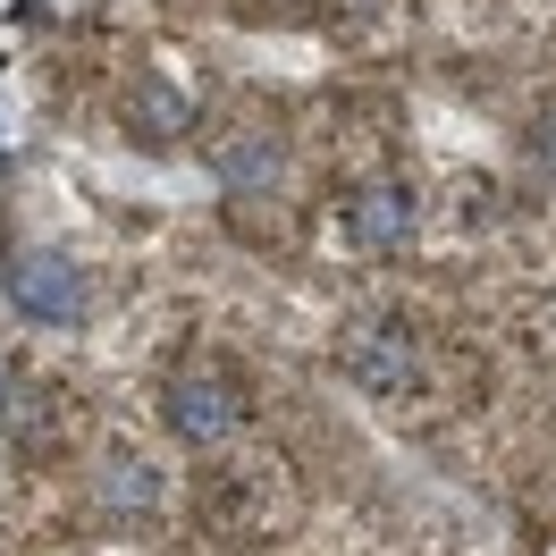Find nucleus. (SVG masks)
<instances>
[{
    "instance_id": "obj_6",
    "label": "nucleus",
    "mask_w": 556,
    "mask_h": 556,
    "mask_svg": "<svg viewBox=\"0 0 556 556\" xmlns=\"http://www.w3.org/2000/svg\"><path fill=\"white\" fill-rule=\"evenodd\" d=\"M278 161H287L278 136H237V143H219V152H211V169L228 177V186H270Z\"/></svg>"
},
{
    "instance_id": "obj_2",
    "label": "nucleus",
    "mask_w": 556,
    "mask_h": 556,
    "mask_svg": "<svg viewBox=\"0 0 556 556\" xmlns=\"http://www.w3.org/2000/svg\"><path fill=\"white\" fill-rule=\"evenodd\" d=\"M161 414H169V430L186 447H219V439L244 430V380L237 371H177Z\"/></svg>"
},
{
    "instance_id": "obj_5",
    "label": "nucleus",
    "mask_w": 556,
    "mask_h": 556,
    "mask_svg": "<svg viewBox=\"0 0 556 556\" xmlns=\"http://www.w3.org/2000/svg\"><path fill=\"white\" fill-rule=\"evenodd\" d=\"M93 506H102V515H152V506H161V472H152L143 455H102Z\"/></svg>"
},
{
    "instance_id": "obj_4",
    "label": "nucleus",
    "mask_w": 556,
    "mask_h": 556,
    "mask_svg": "<svg viewBox=\"0 0 556 556\" xmlns=\"http://www.w3.org/2000/svg\"><path fill=\"white\" fill-rule=\"evenodd\" d=\"M338 228H346L354 253H396V244H414L421 203H414V186L380 177V186H354L346 203H338Z\"/></svg>"
},
{
    "instance_id": "obj_1",
    "label": "nucleus",
    "mask_w": 556,
    "mask_h": 556,
    "mask_svg": "<svg viewBox=\"0 0 556 556\" xmlns=\"http://www.w3.org/2000/svg\"><path fill=\"white\" fill-rule=\"evenodd\" d=\"M338 371H346L363 396H396V388H414V371H421L414 320H354L346 338H338Z\"/></svg>"
},
{
    "instance_id": "obj_7",
    "label": "nucleus",
    "mask_w": 556,
    "mask_h": 556,
    "mask_svg": "<svg viewBox=\"0 0 556 556\" xmlns=\"http://www.w3.org/2000/svg\"><path fill=\"white\" fill-rule=\"evenodd\" d=\"M186 118H194V110H186V93H169V85H143L136 93V127L143 136H186Z\"/></svg>"
},
{
    "instance_id": "obj_3",
    "label": "nucleus",
    "mask_w": 556,
    "mask_h": 556,
    "mask_svg": "<svg viewBox=\"0 0 556 556\" xmlns=\"http://www.w3.org/2000/svg\"><path fill=\"white\" fill-rule=\"evenodd\" d=\"M9 304L26 320H85L93 287L68 253H9Z\"/></svg>"
},
{
    "instance_id": "obj_8",
    "label": "nucleus",
    "mask_w": 556,
    "mask_h": 556,
    "mask_svg": "<svg viewBox=\"0 0 556 556\" xmlns=\"http://www.w3.org/2000/svg\"><path fill=\"white\" fill-rule=\"evenodd\" d=\"M531 161L556 169V110H548V118H531Z\"/></svg>"
}]
</instances>
